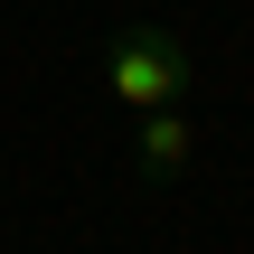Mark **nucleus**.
Segmentation results:
<instances>
[{"instance_id":"obj_1","label":"nucleus","mask_w":254,"mask_h":254,"mask_svg":"<svg viewBox=\"0 0 254 254\" xmlns=\"http://www.w3.org/2000/svg\"><path fill=\"white\" fill-rule=\"evenodd\" d=\"M104 94L141 123V113H160V104H189V94H198V66H189V47H179L170 28H123V38L104 47Z\"/></svg>"},{"instance_id":"obj_2","label":"nucleus","mask_w":254,"mask_h":254,"mask_svg":"<svg viewBox=\"0 0 254 254\" xmlns=\"http://www.w3.org/2000/svg\"><path fill=\"white\" fill-rule=\"evenodd\" d=\"M189 151H198L189 104H160V113H141V123H132V170H141V179H179V170H189Z\"/></svg>"}]
</instances>
